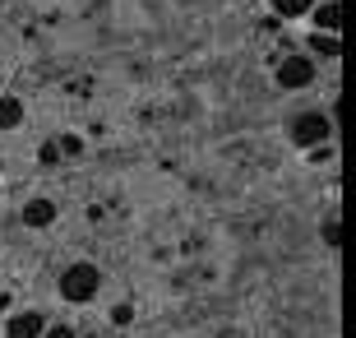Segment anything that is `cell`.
<instances>
[{"label":"cell","mask_w":356,"mask_h":338,"mask_svg":"<svg viewBox=\"0 0 356 338\" xmlns=\"http://www.w3.org/2000/svg\"><path fill=\"white\" fill-rule=\"evenodd\" d=\"M97 287H102L97 264H70L60 273V297L65 301H88V297H97Z\"/></svg>","instance_id":"6da1fadb"},{"label":"cell","mask_w":356,"mask_h":338,"mask_svg":"<svg viewBox=\"0 0 356 338\" xmlns=\"http://www.w3.org/2000/svg\"><path fill=\"white\" fill-rule=\"evenodd\" d=\"M5 338H42V315H38V311L14 315L10 329H5Z\"/></svg>","instance_id":"277c9868"},{"label":"cell","mask_w":356,"mask_h":338,"mask_svg":"<svg viewBox=\"0 0 356 338\" xmlns=\"http://www.w3.org/2000/svg\"><path fill=\"white\" fill-rule=\"evenodd\" d=\"M291 139L301 144V148H315V144L329 139V116H319V112H305V116H296V125H291Z\"/></svg>","instance_id":"7a4b0ae2"},{"label":"cell","mask_w":356,"mask_h":338,"mask_svg":"<svg viewBox=\"0 0 356 338\" xmlns=\"http://www.w3.org/2000/svg\"><path fill=\"white\" fill-rule=\"evenodd\" d=\"M338 19H343L338 0H324V5L315 10V28H324V33H338Z\"/></svg>","instance_id":"8992f818"},{"label":"cell","mask_w":356,"mask_h":338,"mask_svg":"<svg viewBox=\"0 0 356 338\" xmlns=\"http://www.w3.org/2000/svg\"><path fill=\"white\" fill-rule=\"evenodd\" d=\"M42 162H47V167H51V162H60V148H56V144H42Z\"/></svg>","instance_id":"8fae6325"},{"label":"cell","mask_w":356,"mask_h":338,"mask_svg":"<svg viewBox=\"0 0 356 338\" xmlns=\"http://www.w3.org/2000/svg\"><path fill=\"white\" fill-rule=\"evenodd\" d=\"M310 79H315V66H310L305 56H287V61L277 66V84H282V89H305Z\"/></svg>","instance_id":"3957f363"},{"label":"cell","mask_w":356,"mask_h":338,"mask_svg":"<svg viewBox=\"0 0 356 338\" xmlns=\"http://www.w3.org/2000/svg\"><path fill=\"white\" fill-rule=\"evenodd\" d=\"M273 10L282 14V19H296V14H310V10H315V0H273Z\"/></svg>","instance_id":"ba28073f"},{"label":"cell","mask_w":356,"mask_h":338,"mask_svg":"<svg viewBox=\"0 0 356 338\" xmlns=\"http://www.w3.org/2000/svg\"><path fill=\"white\" fill-rule=\"evenodd\" d=\"M24 121V102L19 98H0V130H14Z\"/></svg>","instance_id":"52a82bcc"},{"label":"cell","mask_w":356,"mask_h":338,"mask_svg":"<svg viewBox=\"0 0 356 338\" xmlns=\"http://www.w3.org/2000/svg\"><path fill=\"white\" fill-rule=\"evenodd\" d=\"M111 320H116V325H130L134 311H130V306H116V311H111Z\"/></svg>","instance_id":"7c38bea8"},{"label":"cell","mask_w":356,"mask_h":338,"mask_svg":"<svg viewBox=\"0 0 356 338\" xmlns=\"http://www.w3.org/2000/svg\"><path fill=\"white\" fill-rule=\"evenodd\" d=\"M42 338H74V329H70V325H56V329H47Z\"/></svg>","instance_id":"4fadbf2b"},{"label":"cell","mask_w":356,"mask_h":338,"mask_svg":"<svg viewBox=\"0 0 356 338\" xmlns=\"http://www.w3.org/2000/svg\"><path fill=\"white\" fill-rule=\"evenodd\" d=\"M24 222L28 227H47V222H56V204L51 199H33V204H24Z\"/></svg>","instance_id":"5b68a950"},{"label":"cell","mask_w":356,"mask_h":338,"mask_svg":"<svg viewBox=\"0 0 356 338\" xmlns=\"http://www.w3.org/2000/svg\"><path fill=\"white\" fill-rule=\"evenodd\" d=\"M56 148H60V158H79V153H83L79 135H60V139H56Z\"/></svg>","instance_id":"30bf717a"},{"label":"cell","mask_w":356,"mask_h":338,"mask_svg":"<svg viewBox=\"0 0 356 338\" xmlns=\"http://www.w3.org/2000/svg\"><path fill=\"white\" fill-rule=\"evenodd\" d=\"M310 47L324 52V56H338V38H333V33H319V28H315V38H310Z\"/></svg>","instance_id":"9c48e42d"}]
</instances>
